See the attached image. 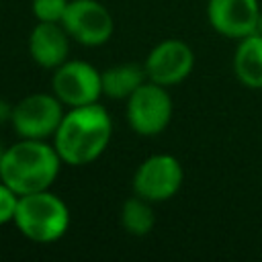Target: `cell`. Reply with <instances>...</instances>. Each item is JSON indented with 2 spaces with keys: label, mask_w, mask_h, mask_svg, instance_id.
<instances>
[{
  "label": "cell",
  "mask_w": 262,
  "mask_h": 262,
  "mask_svg": "<svg viewBox=\"0 0 262 262\" xmlns=\"http://www.w3.org/2000/svg\"><path fill=\"white\" fill-rule=\"evenodd\" d=\"M111 135L113 121L102 104L72 106L53 133V147L63 164L86 166L106 149Z\"/></svg>",
  "instance_id": "1"
},
{
  "label": "cell",
  "mask_w": 262,
  "mask_h": 262,
  "mask_svg": "<svg viewBox=\"0 0 262 262\" xmlns=\"http://www.w3.org/2000/svg\"><path fill=\"white\" fill-rule=\"evenodd\" d=\"M61 158L53 145L43 139H20L6 147L0 180L8 184L18 196L47 190L57 178Z\"/></svg>",
  "instance_id": "2"
},
{
  "label": "cell",
  "mask_w": 262,
  "mask_h": 262,
  "mask_svg": "<svg viewBox=\"0 0 262 262\" xmlns=\"http://www.w3.org/2000/svg\"><path fill=\"white\" fill-rule=\"evenodd\" d=\"M14 225L31 242L51 244L66 235L70 227V211L57 194L49 192V188L23 194L14 213Z\"/></svg>",
  "instance_id": "3"
},
{
  "label": "cell",
  "mask_w": 262,
  "mask_h": 262,
  "mask_svg": "<svg viewBox=\"0 0 262 262\" xmlns=\"http://www.w3.org/2000/svg\"><path fill=\"white\" fill-rule=\"evenodd\" d=\"M170 119L172 98L166 86L147 80L127 98V121L137 135L154 137L168 127Z\"/></svg>",
  "instance_id": "4"
},
{
  "label": "cell",
  "mask_w": 262,
  "mask_h": 262,
  "mask_svg": "<svg viewBox=\"0 0 262 262\" xmlns=\"http://www.w3.org/2000/svg\"><path fill=\"white\" fill-rule=\"evenodd\" d=\"M63 119L61 100L55 94H29L12 106V127L20 139H47Z\"/></svg>",
  "instance_id": "5"
},
{
  "label": "cell",
  "mask_w": 262,
  "mask_h": 262,
  "mask_svg": "<svg viewBox=\"0 0 262 262\" xmlns=\"http://www.w3.org/2000/svg\"><path fill=\"white\" fill-rule=\"evenodd\" d=\"M51 88L61 104H68L70 108L98 102L102 96L100 72L82 59H66L57 66Z\"/></svg>",
  "instance_id": "6"
},
{
  "label": "cell",
  "mask_w": 262,
  "mask_h": 262,
  "mask_svg": "<svg viewBox=\"0 0 262 262\" xmlns=\"http://www.w3.org/2000/svg\"><path fill=\"white\" fill-rule=\"evenodd\" d=\"M182 178L184 170L174 156L156 154L143 160L135 170L133 192L151 203H164L180 190Z\"/></svg>",
  "instance_id": "7"
},
{
  "label": "cell",
  "mask_w": 262,
  "mask_h": 262,
  "mask_svg": "<svg viewBox=\"0 0 262 262\" xmlns=\"http://www.w3.org/2000/svg\"><path fill=\"white\" fill-rule=\"evenodd\" d=\"M61 27L68 35L88 47L102 45L113 35V16L98 0H70Z\"/></svg>",
  "instance_id": "8"
},
{
  "label": "cell",
  "mask_w": 262,
  "mask_h": 262,
  "mask_svg": "<svg viewBox=\"0 0 262 262\" xmlns=\"http://www.w3.org/2000/svg\"><path fill=\"white\" fill-rule=\"evenodd\" d=\"M145 76L160 86H176L188 78L194 68V53L188 43L180 39H166L158 43L145 57Z\"/></svg>",
  "instance_id": "9"
},
{
  "label": "cell",
  "mask_w": 262,
  "mask_h": 262,
  "mask_svg": "<svg viewBox=\"0 0 262 262\" xmlns=\"http://www.w3.org/2000/svg\"><path fill=\"white\" fill-rule=\"evenodd\" d=\"M207 18L211 27L229 39H244L258 31V0H209Z\"/></svg>",
  "instance_id": "10"
},
{
  "label": "cell",
  "mask_w": 262,
  "mask_h": 262,
  "mask_svg": "<svg viewBox=\"0 0 262 262\" xmlns=\"http://www.w3.org/2000/svg\"><path fill=\"white\" fill-rule=\"evenodd\" d=\"M70 39L61 23H37L29 37V53L37 66L55 70L68 59Z\"/></svg>",
  "instance_id": "11"
},
{
  "label": "cell",
  "mask_w": 262,
  "mask_h": 262,
  "mask_svg": "<svg viewBox=\"0 0 262 262\" xmlns=\"http://www.w3.org/2000/svg\"><path fill=\"white\" fill-rule=\"evenodd\" d=\"M233 72L237 80L252 90H262V35L252 33L239 39L233 55Z\"/></svg>",
  "instance_id": "12"
},
{
  "label": "cell",
  "mask_w": 262,
  "mask_h": 262,
  "mask_svg": "<svg viewBox=\"0 0 262 262\" xmlns=\"http://www.w3.org/2000/svg\"><path fill=\"white\" fill-rule=\"evenodd\" d=\"M102 94L113 100H127L143 82H147L145 68L139 63H117L100 72Z\"/></svg>",
  "instance_id": "13"
},
{
  "label": "cell",
  "mask_w": 262,
  "mask_h": 262,
  "mask_svg": "<svg viewBox=\"0 0 262 262\" xmlns=\"http://www.w3.org/2000/svg\"><path fill=\"white\" fill-rule=\"evenodd\" d=\"M154 203L135 194V196H129L125 203H123V209H121V223L125 227L127 233L131 235H147L154 225H156V213H154Z\"/></svg>",
  "instance_id": "14"
},
{
  "label": "cell",
  "mask_w": 262,
  "mask_h": 262,
  "mask_svg": "<svg viewBox=\"0 0 262 262\" xmlns=\"http://www.w3.org/2000/svg\"><path fill=\"white\" fill-rule=\"evenodd\" d=\"M70 0H33V14L39 23H61Z\"/></svg>",
  "instance_id": "15"
},
{
  "label": "cell",
  "mask_w": 262,
  "mask_h": 262,
  "mask_svg": "<svg viewBox=\"0 0 262 262\" xmlns=\"http://www.w3.org/2000/svg\"><path fill=\"white\" fill-rule=\"evenodd\" d=\"M18 194L0 180V225L8 223V221H14V213H16V207H18Z\"/></svg>",
  "instance_id": "16"
},
{
  "label": "cell",
  "mask_w": 262,
  "mask_h": 262,
  "mask_svg": "<svg viewBox=\"0 0 262 262\" xmlns=\"http://www.w3.org/2000/svg\"><path fill=\"white\" fill-rule=\"evenodd\" d=\"M10 119H12V106L4 98H0V125L10 121Z\"/></svg>",
  "instance_id": "17"
},
{
  "label": "cell",
  "mask_w": 262,
  "mask_h": 262,
  "mask_svg": "<svg viewBox=\"0 0 262 262\" xmlns=\"http://www.w3.org/2000/svg\"><path fill=\"white\" fill-rule=\"evenodd\" d=\"M4 154H6V147L0 143V168H2V160H4Z\"/></svg>",
  "instance_id": "18"
},
{
  "label": "cell",
  "mask_w": 262,
  "mask_h": 262,
  "mask_svg": "<svg viewBox=\"0 0 262 262\" xmlns=\"http://www.w3.org/2000/svg\"><path fill=\"white\" fill-rule=\"evenodd\" d=\"M256 33L262 35V8H260V18H258V31H256Z\"/></svg>",
  "instance_id": "19"
}]
</instances>
